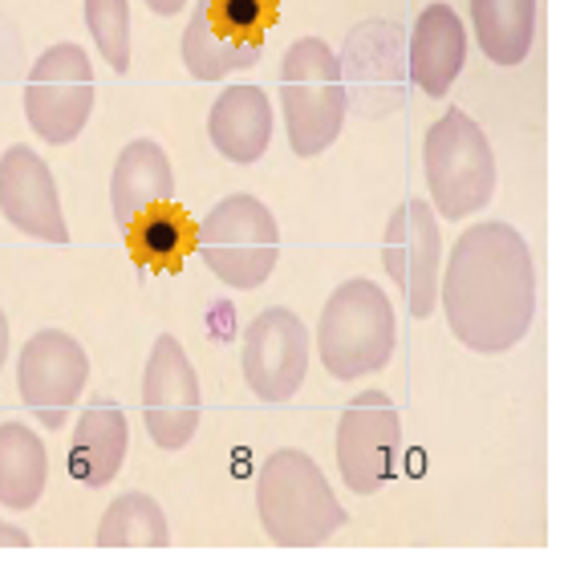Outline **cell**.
<instances>
[{
	"instance_id": "6da1fadb",
	"label": "cell",
	"mask_w": 568,
	"mask_h": 568,
	"mask_svg": "<svg viewBox=\"0 0 568 568\" xmlns=\"http://www.w3.org/2000/svg\"><path fill=\"white\" fill-rule=\"evenodd\" d=\"M447 325L475 354H504L524 342L536 313L532 248L504 220L467 227L438 281Z\"/></svg>"
},
{
	"instance_id": "7a4b0ae2",
	"label": "cell",
	"mask_w": 568,
	"mask_h": 568,
	"mask_svg": "<svg viewBox=\"0 0 568 568\" xmlns=\"http://www.w3.org/2000/svg\"><path fill=\"white\" fill-rule=\"evenodd\" d=\"M256 511L268 540L281 548H321L349 520L325 471L296 447H284L264 459Z\"/></svg>"
},
{
	"instance_id": "3957f363",
	"label": "cell",
	"mask_w": 568,
	"mask_h": 568,
	"mask_svg": "<svg viewBox=\"0 0 568 568\" xmlns=\"http://www.w3.org/2000/svg\"><path fill=\"white\" fill-rule=\"evenodd\" d=\"M394 342V305L378 284L366 276L337 284V293L325 301L317 321L321 362L337 382H354L390 366Z\"/></svg>"
},
{
	"instance_id": "277c9868",
	"label": "cell",
	"mask_w": 568,
	"mask_h": 568,
	"mask_svg": "<svg viewBox=\"0 0 568 568\" xmlns=\"http://www.w3.org/2000/svg\"><path fill=\"white\" fill-rule=\"evenodd\" d=\"M281 106L293 154L313 159V154L329 151L337 142L349 102H345L337 53L321 37H301L284 49Z\"/></svg>"
},
{
	"instance_id": "5b68a950",
	"label": "cell",
	"mask_w": 568,
	"mask_h": 568,
	"mask_svg": "<svg viewBox=\"0 0 568 568\" xmlns=\"http://www.w3.org/2000/svg\"><path fill=\"white\" fill-rule=\"evenodd\" d=\"M276 21L281 0H195L183 29V65L195 82H220L232 70H252Z\"/></svg>"
},
{
	"instance_id": "8992f818",
	"label": "cell",
	"mask_w": 568,
	"mask_h": 568,
	"mask_svg": "<svg viewBox=\"0 0 568 568\" xmlns=\"http://www.w3.org/2000/svg\"><path fill=\"white\" fill-rule=\"evenodd\" d=\"M423 163L430 203H435V212L443 220H463V215L479 212V207H487L491 191H496L491 142L479 131V122L471 114H463L459 106L447 110L426 131Z\"/></svg>"
},
{
	"instance_id": "52a82bcc",
	"label": "cell",
	"mask_w": 568,
	"mask_h": 568,
	"mask_svg": "<svg viewBox=\"0 0 568 568\" xmlns=\"http://www.w3.org/2000/svg\"><path fill=\"white\" fill-rule=\"evenodd\" d=\"M203 264L227 288H261L281 261V227L256 195H227L203 215L195 236Z\"/></svg>"
},
{
	"instance_id": "ba28073f",
	"label": "cell",
	"mask_w": 568,
	"mask_h": 568,
	"mask_svg": "<svg viewBox=\"0 0 568 568\" xmlns=\"http://www.w3.org/2000/svg\"><path fill=\"white\" fill-rule=\"evenodd\" d=\"M94 114V65L90 53L73 41L49 45L33 61L24 82V119L41 142L65 146L85 131Z\"/></svg>"
},
{
	"instance_id": "9c48e42d",
	"label": "cell",
	"mask_w": 568,
	"mask_h": 568,
	"mask_svg": "<svg viewBox=\"0 0 568 568\" xmlns=\"http://www.w3.org/2000/svg\"><path fill=\"white\" fill-rule=\"evenodd\" d=\"M345 102L366 114V119H386L406 102V41L394 21L369 17L345 33V45L337 53Z\"/></svg>"
},
{
	"instance_id": "30bf717a",
	"label": "cell",
	"mask_w": 568,
	"mask_h": 568,
	"mask_svg": "<svg viewBox=\"0 0 568 568\" xmlns=\"http://www.w3.org/2000/svg\"><path fill=\"white\" fill-rule=\"evenodd\" d=\"M403 423L382 390H362L337 423V467L354 496H374L398 471Z\"/></svg>"
},
{
	"instance_id": "8fae6325",
	"label": "cell",
	"mask_w": 568,
	"mask_h": 568,
	"mask_svg": "<svg viewBox=\"0 0 568 568\" xmlns=\"http://www.w3.org/2000/svg\"><path fill=\"white\" fill-rule=\"evenodd\" d=\"M90 378V357L65 329H41L24 342L17 357V390L21 403L45 430H61L73 403L82 398Z\"/></svg>"
},
{
	"instance_id": "7c38bea8",
	"label": "cell",
	"mask_w": 568,
	"mask_h": 568,
	"mask_svg": "<svg viewBox=\"0 0 568 568\" xmlns=\"http://www.w3.org/2000/svg\"><path fill=\"white\" fill-rule=\"evenodd\" d=\"M142 423L154 447L183 450L200 430V378L183 345L163 333L142 374Z\"/></svg>"
},
{
	"instance_id": "4fadbf2b",
	"label": "cell",
	"mask_w": 568,
	"mask_h": 568,
	"mask_svg": "<svg viewBox=\"0 0 568 568\" xmlns=\"http://www.w3.org/2000/svg\"><path fill=\"white\" fill-rule=\"evenodd\" d=\"M438 261H443V236H438L435 207L426 200H403L386 224L382 264H386L390 281L403 288L406 308L415 321H426L435 313Z\"/></svg>"
},
{
	"instance_id": "5bb4252c",
	"label": "cell",
	"mask_w": 568,
	"mask_h": 568,
	"mask_svg": "<svg viewBox=\"0 0 568 568\" xmlns=\"http://www.w3.org/2000/svg\"><path fill=\"white\" fill-rule=\"evenodd\" d=\"M244 382L261 403H288L305 386L308 329L293 308H264L244 329Z\"/></svg>"
},
{
	"instance_id": "9a60e30c",
	"label": "cell",
	"mask_w": 568,
	"mask_h": 568,
	"mask_svg": "<svg viewBox=\"0 0 568 568\" xmlns=\"http://www.w3.org/2000/svg\"><path fill=\"white\" fill-rule=\"evenodd\" d=\"M0 212L24 236L45 240V244H70L53 171L24 142L0 154Z\"/></svg>"
},
{
	"instance_id": "2e32d148",
	"label": "cell",
	"mask_w": 568,
	"mask_h": 568,
	"mask_svg": "<svg viewBox=\"0 0 568 568\" xmlns=\"http://www.w3.org/2000/svg\"><path fill=\"white\" fill-rule=\"evenodd\" d=\"M467 61V33H463L459 12L450 4H426L410 29L406 45V73L426 98H443L459 78Z\"/></svg>"
},
{
	"instance_id": "e0dca14e",
	"label": "cell",
	"mask_w": 568,
	"mask_h": 568,
	"mask_svg": "<svg viewBox=\"0 0 568 568\" xmlns=\"http://www.w3.org/2000/svg\"><path fill=\"white\" fill-rule=\"evenodd\" d=\"M207 134L227 163H261V154L273 142V102L261 85H227L212 102Z\"/></svg>"
},
{
	"instance_id": "ac0fdd59",
	"label": "cell",
	"mask_w": 568,
	"mask_h": 568,
	"mask_svg": "<svg viewBox=\"0 0 568 568\" xmlns=\"http://www.w3.org/2000/svg\"><path fill=\"white\" fill-rule=\"evenodd\" d=\"M126 447H131V426H126L122 406L110 398H94L73 423L70 475L82 487H106L119 475Z\"/></svg>"
},
{
	"instance_id": "d6986e66",
	"label": "cell",
	"mask_w": 568,
	"mask_h": 568,
	"mask_svg": "<svg viewBox=\"0 0 568 568\" xmlns=\"http://www.w3.org/2000/svg\"><path fill=\"white\" fill-rule=\"evenodd\" d=\"M175 195V171L171 159L154 139H134L122 146L114 175H110V207L122 227L134 215H142L154 203H166Z\"/></svg>"
},
{
	"instance_id": "ffe728a7",
	"label": "cell",
	"mask_w": 568,
	"mask_h": 568,
	"mask_svg": "<svg viewBox=\"0 0 568 568\" xmlns=\"http://www.w3.org/2000/svg\"><path fill=\"white\" fill-rule=\"evenodd\" d=\"M200 227L179 203H154L126 224V248L146 273H179L183 261L195 252Z\"/></svg>"
},
{
	"instance_id": "44dd1931",
	"label": "cell",
	"mask_w": 568,
	"mask_h": 568,
	"mask_svg": "<svg viewBox=\"0 0 568 568\" xmlns=\"http://www.w3.org/2000/svg\"><path fill=\"white\" fill-rule=\"evenodd\" d=\"M471 24L491 65H520L536 41V0H471Z\"/></svg>"
},
{
	"instance_id": "7402d4cb",
	"label": "cell",
	"mask_w": 568,
	"mask_h": 568,
	"mask_svg": "<svg viewBox=\"0 0 568 568\" xmlns=\"http://www.w3.org/2000/svg\"><path fill=\"white\" fill-rule=\"evenodd\" d=\"M49 479L45 443L24 423H0V504L12 511L33 508Z\"/></svg>"
},
{
	"instance_id": "603a6c76",
	"label": "cell",
	"mask_w": 568,
	"mask_h": 568,
	"mask_svg": "<svg viewBox=\"0 0 568 568\" xmlns=\"http://www.w3.org/2000/svg\"><path fill=\"white\" fill-rule=\"evenodd\" d=\"M166 540H171L166 516L146 491L119 496L98 524V545L102 548H166Z\"/></svg>"
},
{
	"instance_id": "cb8c5ba5",
	"label": "cell",
	"mask_w": 568,
	"mask_h": 568,
	"mask_svg": "<svg viewBox=\"0 0 568 568\" xmlns=\"http://www.w3.org/2000/svg\"><path fill=\"white\" fill-rule=\"evenodd\" d=\"M85 29L114 73L131 70V4L126 0H85Z\"/></svg>"
},
{
	"instance_id": "d4e9b609",
	"label": "cell",
	"mask_w": 568,
	"mask_h": 568,
	"mask_svg": "<svg viewBox=\"0 0 568 568\" xmlns=\"http://www.w3.org/2000/svg\"><path fill=\"white\" fill-rule=\"evenodd\" d=\"M0 548H29V532L12 528V524H0Z\"/></svg>"
},
{
	"instance_id": "484cf974",
	"label": "cell",
	"mask_w": 568,
	"mask_h": 568,
	"mask_svg": "<svg viewBox=\"0 0 568 568\" xmlns=\"http://www.w3.org/2000/svg\"><path fill=\"white\" fill-rule=\"evenodd\" d=\"M146 9L159 12V17H175V12L187 9V0H146Z\"/></svg>"
},
{
	"instance_id": "4316f807",
	"label": "cell",
	"mask_w": 568,
	"mask_h": 568,
	"mask_svg": "<svg viewBox=\"0 0 568 568\" xmlns=\"http://www.w3.org/2000/svg\"><path fill=\"white\" fill-rule=\"evenodd\" d=\"M4 357H9V317L0 313V369H4Z\"/></svg>"
}]
</instances>
